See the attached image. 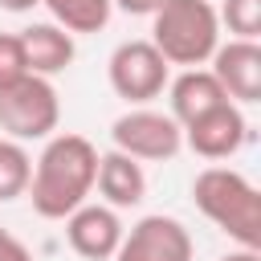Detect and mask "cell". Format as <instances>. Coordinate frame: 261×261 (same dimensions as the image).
I'll use <instances>...</instances> for the list:
<instances>
[{"instance_id": "obj_18", "label": "cell", "mask_w": 261, "mask_h": 261, "mask_svg": "<svg viewBox=\"0 0 261 261\" xmlns=\"http://www.w3.org/2000/svg\"><path fill=\"white\" fill-rule=\"evenodd\" d=\"M0 261H33V253H29L8 228H0Z\"/></svg>"}, {"instance_id": "obj_2", "label": "cell", "mask_w": 261, "mask_h": 261, "mask_svg": "<svg viewBox=\"0 0 261 261\" xmlns=\"http://www.w3.org/2000/svg\"><path fill=\"white\" fill-rule=\"evenodd\" d=\"M196 208L241 249H261V196L237 167H204L192 179Z\"/></svg>"}, {"instance_id": "obj_20", "label": "cell", "mask_w": 261, "mask_h": 261, "mask_svg": "<svg viewBox=\"0 0 261 261\" xmlns=\"http://www.w3.org/2000/svg\"><path fill=\"white\" fill-rule=\"evenodd\" d=\"M220 261H261V249H232V253H224Z\"/></svg>"}, {"instance_id": "obj_16", "label": "cell", "mask_w": 261, "mask_h": 261, "mask_svg": "<svg viewBox=\"0 0 261 261\" xmlns=\"http://www.w3.org/2000/svg\"><path fill=\"white\" fill-rule=\"evenodd\" d=\"M216 16H220V24H228V33L237 41H257V33H261V0H224V8Z\"/></svg>"}, {"instance_id": "obj_14", "label": "cell", "mask_w": 261, "mask_h": 261, "mask_svg": "<svg viewBox=\"0 0 261 261\" xmlns=\"http://www.w3.org/2000/svg\"><path fill=\"white\" fill-rule=\"evenodd\" d=\"M53 16L57 29H65L69 37L77 33H102L114 16V0H41Z\"/></svg>"}, {"instance_id": "obj_19", "label": "cell", "mask_w": 261, "mask_h": 261, "mask_svg": "<svg viewBox=\"0 0 261 261\" xmlns=\"http://www.w3.org/2000/svg\"><path fill=\"white\" fill-rule=\"evenodd\" d=\"M159 4H163V0H114V8H122V12H130V16H151Z\"/></svg>"}, {"instance_id": "obj_17", "label": "cell", "mask_w": 261, "mask_h": 261, "mask_svg": "<svg viewBox=\"0 0 261 261\" xmlns=\"http://www.w3.org/2000/svg\"><path fill=\"white\" fill-rule=\"evenodd\" d=\"M24 73H29V65H24L20 37L16 33H0V90H8L12 82H20Z\"/></svg>"}, {"instance_id": "obj_5", "label": "cell", "mask_w": 261, "mask_h": 261, "mask_svg": "<svg viewBox=\"0 0 261 261\" xmlns=\"http://www.w3.org/2000/svg\"><path fill=\"white\" fill-rule=\"evenodd\" d=\"M106 77H110V90L130 102V106H147L155 102L167 82H171V65L159 57V49L151 41H122L110 61H106Z\"/></svg>"}, {"instance_id": "obj_3", "label": "cell", "mask_w": 261, "mask_h": 261, "mask_svg": "<svg viewBox=\"0 0 261 261\" xmlns=\"http://www.w3.org/2000/svg\"><path fill=\"white\" fill-rule=\"evenodd\" d=\"M151 45L167 65L200 69L220 45V16L212 0H163L151 12Z\"/></svg>"}, {"instance_id": "obj_4", "label": "cell", "mask_w": 261, "mask_h": 261, "mask_svg": "<svg viewBox=\"0 0 261 261\" xmlns=\"http://www.w3.org/2000/svg\"><path fill=\"white\" fill-rule=\"evenodd\" d=\"M61 122V98L49 77L24 73L8 90H0V130L12 143H37L49 139Z\"/></svg>"}, {"instance_id": "obj_9", "label": "cell", "mask_w": 261, "mask_h": 261, "mask_svg": "<svg viewBox=\"0 0 261 261\" xmlns=\"http://www.w3.org/2000/svg\"><path fill=\"white\" fill-rule=\"evenodd\" d=\"M179 130H184V147H192L200 159H232L249 139V122L232 102H220L216 110L192 118Z\"/></svg>"}, {"instance_id": "obj_8", "label": "cell", "mask_w": 261, "mask_h": 261, "mask_svg": "<svg viewBox=\"0 0 261 261\" xmlns=\"http://www.w3.org/2000/svg\"><path fill=\"white\" fill-rule=\"evenodd\" d=\"M212 77L220 82V90L228 94L232 106H253L261 102V45L257 41H224L216 45V53L208 57Z\"/></svg>"}, {"instance_id": "obj_11", "label": "cell", "mask_w": 261, "mask_h": 261, "mask_svg": "<svg viewBox=\"0 0 261 261\" xmlns=\"http://www.w3.org/2000/svg\"><path fill=\"white\" fill-rule=\"evenodd\" d=\"M94 188L102 192L106 208H114V212L118 208H135V204L147 200V171L130 155L106 151V155H98V179H94Z\"/></svg>"}, {"instance_id": "obj_12", "label": "cell", "mask_w": 261, "mask_h": 261, "mask_svg": "<svg viewBox=\"0 0 261 261\" xmlns=\"http://www.w3.org/2000/svg\"><path fill=\"white\" fill-rule=\"evenodd\" d=\"M16 37H20V49H24V65H29V73H37V77H53V73L69 69V61H73V53H77L73 37H69L65 29H57L53 20L29 24V29H20Z\"/></svg>"}, {"instance_id": "obj_7", "label": "cell", "mask_w": 261, "mask_h": 261, "mask_svg": "<svg viewBox=\"0 0 261 261\" xmlns=\"http://www.w3.org/2000/svg\"><path fill=\"white\" fill-rule=\"evenodd\" d=\"M192 257H196V245L184 220L151 212L139 224H130V232H122L118 253L110 261H192Z\"/></svg>"}, {"instance_id": "obj_13", "label": "cell", "mask_w": 261, "mask_h": 261, "mask_svg": "<svg viewBox=\"0 0 261 261\" xmlns=\"http://www.w3.org/2000/svg\"><path fill=\"white\" fill-rule=\"evenodd\" d=\"M167 90H171V110L167 114L179 126H188L192 118H200V114L216 110L220 102H228V94L220 90V82L212 77V69H184L175 82H167Z\"/></svg>"}, {"instance_id": "obj_6", "label": "cell", "mask_w": 261, "mask_h": 261, "mask_svg": "<svg viewBox=\"0 0 261 261\" xmlns=\"http://www.w3.org/2000/svg\"><path fill=\"white\" fill-rule=\"evenodd\" d=\"M110 139H114V151H122L130 159H151V163L175 159L184 147L179 122L163 110H151V106H135V110L118 114L110 126Z\"/></svg>"}, {"instance_id": "obj_15", "label": "cell", "mask_w": 261, "mask_h": 261, "mask_svg": "<svg viewBox=\"0 0 261 261\" xmlns=\"http://www.w3.org/2000/svg\"><path fill=\"white\" fill-rule=\"evenodd\" d=\"M29 179H33V159H29L24 143L0 139V204L24 196L29 192Z\"/></svg>"}, {"instance_id": "obj_21", "label": "cell", "mask_w": 261, "mask_h": 261, "mask_svg": "<svg viewBox=\"0 0 261 261\" xmlns=\"http://www.w3.org/2000/svg\"><path fill=\"white\" fill-rule=\"evenodd\" d=\"M33 4H41V0H0V8H4V12H29Z\"/></svg>"}, {"instance_id": "obj_1", "label": "cell", "mask_w": 261, "mask_h": 261, "mask_svg": "<svg viewBox=\"0 0 261 261\" xmlns=\"http://www.w3.org/2000/svg\"><path fill=\"white\" fill-rule=\"evenodd\" d=\"M98 179V147L86 135L61 130L45 139V151L37 155L33 179H29V200L33 212L45 220H65L73 208H82L94 192Z\"/></svg>"}, {"instance_id": "obj_10", "label": "cell", "mask_w": 261, "mask_h": 261, "mask_svg": "<svg viewBox=\"0 0 261 261\" xmlns=\"http://www.w3.org/2000/svg\"><path fill=\"white\" fill-rule=\"evenodd\" d=\"M122 220H118V212L114 208H106V204H82V208H73L69 216H65V241H69V249L77 253V257H86V261H110L114 253H118V241H122Z\"/></svg>"}]
</instances>
